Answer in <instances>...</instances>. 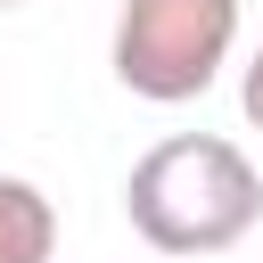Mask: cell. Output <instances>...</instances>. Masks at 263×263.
<instances>
[{
  "label": "cell",
  "mask_w": 263,
  "mask_h": 263,
  "mask_svg": "<svg viewBox=\"0 0 263 263\" xmlns=\"http://www.w3.org/2000/svg\"><path fill=\"white\" fill-rule=\"evenodd\" d=\"M123 214L156 255H230L263 222V173L222 132H173L123 173Z\"/></svg>",
  "instance_id": "6da1fadb"
},
{
  "label": "cell",
  "mask_w": 263,
  "mask_h": 263,
  "mask_svg": "<svg viewBox=\"0 0 263 263\" xmlns=\"http://www.w3.org/2000/svg\"><path fill=\"white\" fill-rule=\"evenodd\" d=\"M230 49H238V0H123L107 66L132 99L181 107V99L214 90Z\"/></svg>",
  "instance_id": "7a4b0ae2"
},
{
  "label": "cell",
  "mask_w": 263,
  "mask_h": 263,
  "mask_svg": "<svg viewBox=\"0 0 263 263\" xmlns=\"http://www.w3.org/2000/svg\"><path fill=\"white\" fill-rule=\"evenodd\" d=\"M238 107H247V123H263V49H255L247 74H238Z\"/></svg>",
  "instance_id": "277c9868"
},
{
  "label": "cell",
  "mask_w": 263,
  "mask_h": 263,
  "mask_svg": "<svg viewBox=\"0 0 263 263\" xmlns=\"http://www.w3.org/2000/svg\"><path fill=\"white\" fill-rule=\"evenodd\" d=\"M49 255H58V205L33 181L0 173V263H49Z\"/></svg>",
  "instance_id": "3957f363"
},
{
  "label": "cell",
  "mask_w": 263,
  "mask_h": 263,
  "mask_svg": "<svg viewBox=\"0 0 263 263\" xmlns=\"http://www.w3.org/2000/svg\"><path fill=\"white\" fill-rule=\"evenodd\" d=\"M0 8H16V0H0Z\"/></svg>",
  "instance_id": "5b68a950"
}]
</instances>
